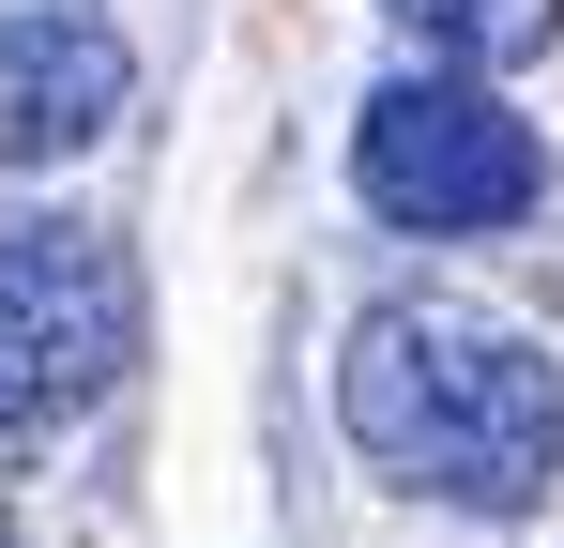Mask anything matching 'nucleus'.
<instances>
[{"label": "nucleus", "instance_id": "1", "mask_svg": "<svg viewBox=\"0 0 564 548\" xmlns=\"http://www.w3.org/2000/svg\"><path fill=\"white\" fill-rule=\"evenodd\" d=\"M336 427L412 503L519 518L564 457V365H550V336H519L488 305H367L351 365H336Z\"/></svg>", "mask_w": 564, "mask_h": 548}, {"label": "nucleus", "instance_id": "2", "mask_svg": "<svg viewBox=\"0 0 564 548\" xmlns=\"http://www.w3.org/2000/svg\"><path fill=\"white\" fill-rule=\"evenodd\" d=\"M351 183L397 229H519L550 198V153H534V122L488 77H397L351 122Z\"/></svg>", "mask_w": 564, "mask_h": 548}, {"label": "nucleus", "instance_id": "3", "mask_svg": "<svg viewBox=\"0 0 564 548\" xmlns=\"http://www.w3.org/2000/svg\"><path fill=\"white\" fill-rule=\"evenodd\" d=\"M138 351V274L107 229L77 213H31V229H0V427H62V412H93L107 381Z\"/></svg>", "mask_w": 564, "mask_h": 548}, {"label": "nucleus", "instance_id": "4", "mask_svg": "<svg viewBox=\"0 0 564 548\" xmlns=\"http://www.w3.org/2000/svg\"><path fill=\"white\" fill-rule=\"evenodd\" d=\"M122 31H107V0H0V168H62V153H93L107 122H122Z\"/></svg>", "mask_w": 564, "mask_h": 548}, {"label": "nucleus", "instance_id": "5", "mask_svg": "<svg viewBox=\"0 0 564 548\" xmlns=\"http://www.w3.org/2000/svg\"><path fill=\"white\" fill-rule=\"evenodd\" d=\"M397 15H412L443 62H473V77H519V62L564 31V0H397Z\"/></svg>", "mask_w": 564, "mask_h": 548}]
</instances>
